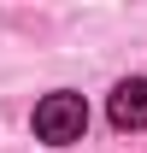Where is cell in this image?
<instances>
[{
	"instance_id": "6da1fadb",
	"label": "cell",
	"mask_w": 147,
	"mask_h": 153,
	"mask_svg": "<svg viewBox=\"0 0 147 153\" xmlns=\"http://www.w3.org/2000/svg\"><path fill=\"white\" fill-rule=\"evenodd\" d=\"M82 130H88V100H82V94L53 88V94L36 100V135H41V141L71 147V141H82Z\"/></svg>"
},
{
	"instance_id": "7a4b0ae2",
	"label": "cell",
	"mask_w": 147,
	"mask_h": 153,
	"mask_svg": "<svg viewBox=\"0 0 147 153\" xmlns=\"http://www.w3.org/2000/svg\"><path fill=\"white\" fill-rule=\"evenodd\" d=\"M112 130H147V76H124L106 100Z\"/></svg>"
}]
</instances>
